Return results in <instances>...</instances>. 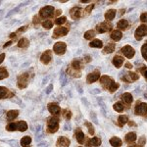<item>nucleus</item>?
Wrapping results in <instances>:
<instances>
[{
  "label": "nucleus",
  "mask_w": 147,
  "mask_h": 147,
  "mask_svg": "<svg viewBox=\"0 0 147 147\" xmlns=\"http://www.w3.org/2000/svg\"><path fill=\"white\" fill-rule=\"evenodd\" d=\"M129 125L130 127H136V124L134 122H129Z\"/></svg>",
  "instance_id": "nucleus-57"
},
{
  "label": "nucleus",
  "mask_w": 147,
  "mask_h": 147,
  "mask_svg": "<svg viewBox=\"0 0 147 147\" xmlns=\"http://www.w3.org/2000/svg\"><path fill=\"white\" fill-rule=\"evenodd\" d=\"M70 15H71V17H72V19L77 20V19H79L80 16H82V9H80V7H74V8L71 9Z\"/></svg>",
  "instance_id": "nucleus-15"
},
{
  "label": "nucleus",
  "mask_w": 147,
  "mask_h": 147,
  "mask_svg": "<svg viewBox=\"0 0 147 147\" xmlns=\"http://www.w3.org/2000/svg\"><path fill=\"white\" fill-rule=\"evenodd\" d=\"M52 89H53V84H49V86L46 88V94H49L50 92L52 91Z\"/></svg>",
  "instance_id": "nucleus-50"
},
{
  "label": "nucleus",
  "mask_w": 147,
  "mask_h": 147,
  "mask_svg": "<svg viewBox=\"0 0 147 147\" xmlns=\"http://www.w3.org/2000/svg\"><path fill=\"white\" fill-rule=\"evenodd\" d=\"M28 45H30V41H28V38H25V37L21 38L18 42V47H20V48H27Z\"/></svg>",
  "instance_id": "nucleus-24"
},
{
  "label": "nucleus",
  "mask_w": 147,
  "mask_h": 147,
  "mask_svg": "<svg viewBox=\"0 0 147 147\" xmlns=\"http://www.w3.org/2000/svg\"><path fill=\"white\" fill-rule=\"evenodd\" d=\"M138 71H140V72L142 73V75L144 76V78L147 80V69H144V70H142V69H140V70H138Z\"/></svg>",
  "instance_id": "nucleus-51"
},
{
  "label": "nucleus",
  "mask_w": 147,
  "mask_h": 147,
  "mask_svg": "<svg viewBox=\"0 0 147 147\" xmlns=\"http://www.w3.org/2000/svg\"><path fill=\"white\" fill-rule=\"evenodd\" d=\"M93 8H94V5H93V4H91V5L87 6L86 8H85V10H84L85 15H89V14H90V12L92 11V9H93Z\"/></svg>",
  "instance_id": "nucleus-46"
},
{
  "label": "nucleus",
  "mask_w": 147,
  "mask_h": 147,
  "mask_svg": "<svg viewBox=\"0 0 147 147\" xmlns=\"http://www.w3.org/2000/svg\"><path fill=\"white\" fill-rule=\"evenodd\" d=\"M84 36L85 39L90 40V39L93 38L94 36H95V32H94V30H87V32H85Z\"/></svg>",
  "instance_id": "nucleus-34"
},
{
  "label": "nucleus",
  "mask_w": 147,
  "mask_h": 147,
  "mask_svg": "<svg viewBox=\"0 0 147 147\" xmlns=\"http://www.w3.org/2000/svg\"><path fill=\"white\" fill-rule=\"evenodd\" d=\"M0 4H1V1H0Z\"/></svg>",
  "instance_id": "nucleus-59"
},
{
  "label": "nucleus",
  "mask_w": 147,
  "mask_h": 147,
  "mask_svg": "<svg viewBox=\"0 0 147 147\" xmlns=\"http://www.w3.org/2000/svg\"><path fill=\"white\" fill-rule=\"evenodd\" d=\"M117 27L120 30H125V28L129 27V22L127 20H120L117 24Z\"/></svg>",
  "instance_id": "nucleus-31"
},
{
  "label": "nucleus",
  "mask_w": 147,
  "mask_h": 147,
  "mask_svg": "<svg viewBox=\"0 0 147 147\" xmlns=\"http://www.w3.org/2000/svg\"><path fill=\"white\" fill-rule=\"evenodd\" d=\"M68 74L70 76H72V77H74V78H80V71L75 70V69L72 68V67L68 69Z\"/></svg>",
  "instance_id": "nucleus-30"
},
{
  "label": "nucleus",
  "mask_w": 147,
  "mask_h": 147,
  "mask_svg": "<svg viewBox=\"0 0 147 147\" xmlns=\"http://www.w3.org/2000/svg\"><path fill=\"white\" fill-rule=\"evenodd\" d=\"M52 26H53V23H52V21H50V20L44 21V22L42 23V27L44 28H46V30H50L52 28Z\"/></svg>",
  "instance_id": "nucleus-41"
},
{
  "label": "nucleus",
  "mask_w": 147,
  "mask_h": 147,
  "mask_svg": "<svg viewBox=\"0 0 147 147\" xmlns=\"http://www.w3.org/2000/svg\"><path fill=\"white\" fill-rule=\"evenodd\" d=\"M116 12L117 11H116L115 9H110V10H108L107 12H106L105 15H104V17H105L106 20H109V21L113 20L116 16Z\"/></svg>",
  "instance_id": "nucleus-22"
},
{
  "label": "nucleus",
  "mask_w": 147,
  "mask_h": 147,
  "mask_svg": "<svg viewBox=\"0 0 147 147\" xmlns=\"http://www.w3.org/2000/svg\"><path fill=\"white\" fill-rule=\"evenodd\" d=\"M118 122H119V125L120 127H124V125L127 124V122H129V120H127V117L125 115H122L119 117V119H118Z\"/></svg>",
  "instance_id": "nucleus-33"
},
{
  "label": "nucleus",
  "mask_w": 147,
  "mask_h": 147,
  "mask_svg": "<svg viewBox=\"0 0 147 147\" xmlns=\"http://www.w3.org/2000/svg\"><path fill=\"white\" fill-rule=\"evenodd\" d=\"M127 147H136V144H134V143H130Z\"/></svg>",
  "instance_id": "nucleus-58"
},
{
  "label": "nucleus",
  "mask_w": 147,
  "mask_h": 147,
  "mask_svg": "<svg viewBox=\"0 0 147 147\" xmlns=\"http://www.w3.org/2000/svg\"><path fill=\"white\" fill-rule=\"evenodd\" d=\"M110 144L113 147H120V146H122L123 142L119 137H112V138L110 139Z\"/></svg>",
  "instance_id": "nucleus-23"
},
{
  "label": "nucleus",
  "mask_w": 147,
  "mask_h": 147,
  "mask_svg": "<svg viewBox=\"0 0 147 147\" xmlns=\"http://www.w3.org/2000/svg\"><path fill=\"white\" fill-rule=\"evenodd\" d=\"M87 146H99L101 145V139L99 137H93L87 141Z\"/></svg>",
  "instance_id": "nucleus-20"
},
{
  "label": "nucleus",
  "mask_w": 147,
  "mask_h": 147,
  "mask_svg": "<svg viewBox=\"0 0 147 147\" xmlns=\"http://www.w3.org/2000/svg\"><path fill=\"white\" fill-rule=\"evenodd\" d=\"M125 141L129 142V143H134V141L136 139V132H129V134L125 136Z\"/></svg>",
  "instance_id": "nucleus-26"
},
{
  "label": "nucleus",
  "mask_w": 147,
  "mask_h": 147,
  "mask_svg": "<svg viewBox=\"0 0 147 147\" xmlns=\"http://www.w3.org/2000/svg\"><path fill=\"white\" fill-rule=\"evenodd\" d=\"M51 59H52V51L51 50H46L41 55V57H40V61H41V63L44 64V65H47V64L50 63Z\"/></svg>",
  "instance_id": "nucleus-11"
},
{
  "label": "nucleus",
  "mask_w": 147,
  "mask_h": 147,
  "mask_svg": "<svg viewBox=\"0 0 147 147\" xmlns=\"http://www.w3.org/2000/svg\"><path fill=\"white\" fill-rule=\"evenodd\" d=\"M111 30H112V24L108 22H103L96 26V30L99 34H104V32H107Z\"/></svg>",
  "instance_id": "nucleus-7"
},
{
  "label": "nucleus",
  "mask_w": 147,
  "mask_h": 147,
  "mask_svg": "<svg viewBox=\"0 0 147 147\" xmlns=\"http://www.w3.org/2000/svg\"><path fill=\"white\" fill-rule=\"evenodd\" d=\"M54 7L53 6H45L43 8L40 9L39 11V16L41 18L45 19V18H49L52 17L54 15Z\"/></svg>",
  "instance_id": "nucleus-4"
},
{
  "label": "nucleus",
  "mask_w": 147,
  "mask_h": 147,
  "mask_svg": "<svg viewBox=\"0 0 147 147\" xmlns=\"http://www.w3.org/2000/svg\"><path fill=\"white\" fill-rule=\"evenodd\" d=\"M40 23L39 21V17H37V16H34V25L36 27V26H38V24Z\"/></svg>",
  "instance_id": "nucleus-48"
},
{
  "label": "nucleus",
  "mask_w": 147,
  "mask_h": 147,
  "mask_svg": "<svg viewBox=\"0 0 147 147\" xmlns=\"http://www.w3.org/2000/svg\"><path fill=\"white\" fill-rule=\"evenodd\" d=\"M123 80H125V82H134V80H137L139 79V76L137 75L136 73H132V72H129L127 74V75L125 76V77L122 78Z\"/></svg>",
  "instance_id": "nucleus-12"
},
{
  "label": "nucleus",
  "mask_w": 147,
  "mask_h": 147,
  "mask_svg": "<svg viewBox=\"0 0 147 147\" xmlns=\"http://www.w3.org/2000/svg\"><path fill=\"white\" fill-rule=\"evenodd\" d=\"M66 49H67V45L65 42H56L53 46V50L57 55H63L66 52Z\"/></svg>",
  "instance_id": "nucleus-8"
},
{
  "label": "nucleus",
  "mask_w": 147,
  "mask_h": 147,
  "mask_svg": "<svg viewBox=\"0 0 147 147\" xmlns=\"http://www.w3.org/2000/svg\"><path fill=\"white\" fill-rule=\"evenodd\" d=\"M116 48V44L115 43H108V45L104 48L103 53L104 54H109V53H112V52L115 50Z\"/></svg>",
  "instance_id": "nucleus-28"
},
{
  "label": "nucleus",
  "mask_w": 147,
  "mask_h": 147,
  "mask_svg": "<svg viewBox=\"0 0 147 147\" xmlns=\"http://www.w3.org/2000/svg\"><path fill=\"white\" fill-rule=\"evenodd\" d=\"M89 61H90V57H89V56H86V57H85V58L84 59V63H87V62H89Z\"/></svg>",
  "instance_id": "nucleus-53"
},
{
  "label": "nucleus",
  "mask_w": 147,
  "mask_h": 147,
  "mask_svg": "<svg viewBox=\"0 0 147 147\" xmlns=\"http://www.w3.org/2000/svg\"><path fill=\"white\" fill-rule=\"evenodd\" d=\"M4 58H5V53H1L0 54V64L4 61Z\"/></svg>",
  "instance_id": "nucleus-52"
},
{
  "label": "nucleus",
  "mask_w": 147,
  "mask_h": 147,
  "mask_svg": "<svg viewBox=\"0 0 147 147\" xmlns=\"http://www.w3.org/2000/svg\"><path fill=\"white\" fill-rule=\"evenodd\" d=\"M8 72L5 68H1L0 69V80H4L6 78H8Z\"/></svg>",
  "instance_id": "nucleus-39"
},
{
  "label": "nucleus",
  "mask_w": 147,
  "mask_h": 147,
  "mask_svg": "<svg viewBox=\"0 0 147 147\" xmlns=\"http://www.w3.org/2000/svg\"><path fill=\"white\" fill-rule=\"evenodd\" d=\"M141 54H142V57H143L145 60H147V42L145 44H143L141 47Z\"/></svg>",
  "instance_id": "nucleus-42"
},
{
  "label": "nucleus",
  "mask_w": 147,
  "mask_h": 147,
  "mask_svg": "<svg viewBox=\"0 0 147 147\" xmlns=\"http://www.w3.org/2000/svg\"><path fill=\"white\" fill-rule=\"evenodd\" d=\"M84 124L87 127V129H88V132H89V134H90L91 136H93L94 132H95V130H94V127H93V125H92V124H90L89 122H87V121H85Z\"/></svg>",
  "instance_id": "nucleus-40"
},
{
  "label": "nucleus",
  "mask_w": 147,
  "mask_h": 147,
  "mask_svg": "<svg viewBox=\"0 0 147 147\" xmlns=\"http://www.w3.org/2000/svg\"><path fill=\"white\" fill-rule=\"evenodd\" d=\"M72 68H74L75 70L80 71L82 69V64H80L79 60H74L72 62Z\"/></svg>",
  "instance_id": "nucleus-38"
},
{
  "label": "nucleus",
  "mask_w": 147,
  "mask_h": 147,
  "mask_svg": "<svg viewBox=\"0 0 147 147\" xmlns=\"http://www.w3.org/2000/svg\"><path fill=\"white\" fill-rule=\"evenodd\" d=\"M66 21H67V18L63 16V17L57 18L55 20V24H56V25H58V26H61V25H63L64 23H66Z\"/></svg>",
  "instance_id": "nucleus-43"
},
{
  "label": "nucleus",
  "mask_w": 147,
  "mask_h": 147,
  "mask_svg": "<svg viewBox=\"0 0 147 147\" xmlns=\"http://www.w3.org/2000/svg\"><path fill=\"white\" fill-rule=\"evenodd\" d=\"M140 21L143 23L147 22V13H142L140 16Z\"/></svg>",
  "instance_id": "nucleus-47"
},
{
  "label": "nucleus",
  "mask_w": 147,
  "mask_h": 147,
  "mask_svg": "<svg viewBox=\"0 0 147 147\" xmlns=\"http://www.w3.org/2000/svg\"><path fill=\"white\" fill-rule=\"evenodd\" d=\"M145 141H146L145 136H141V137H139L138 143H137V147H144V144H145Z\"/></svg>",
  "instance_id": "nucleus-45"
},
{
  "label": "nucleus",
  "mask_w": 147,
  "mask_h": 147,
  "mask_svg": "<svg viewBox=\"0 0 147 147\" xmlns=\"http://www.w3.org/2000/svg\"><path fill=\"white\" fill-rule=\"evenodd\" d=\"M113 108H114V110L115 111H117V112H123V111L125 110V107H124V105H123L122 103H120V102H118V103H115L113 105Z\"/></svg>",
  "instance_id": "nucleus-35"
},
{
  "label": "nucleus",
  "mask_w": 147,
  "mask_h": 147,
  "mask_svg": "<svg viewBox=\"0 0 147 147\" xmlns=\"http://www.w3.org/2000/svg\"><path fill=\"white\" fill-rule=\"evenodd\" d=\"M48 111L52 114V115H58V114L61 112V109L55 103H49L48 104Z\"/></svg>",
  "instance_id": "nucleus-16"
},
{
  "label": "nucleus",
  "mask_w": 147,
  "mask_h": 147,
  "mask_svg": "<svg viewBox=\"0 0 147 147\" xmlns=\"http://www.w3.org/2000/svg\"><path fill=\"white\" fill-rule=\"evenodd\" d=\"M134 113L137 116H145L147 115V103L144 102H137L136 108H134Z\"/></svg>",
  "instance_id": "nucleus-3"
},
{
  "label": "nucleus",
  "mask_w": 147,
  "mask_h": 147,
  "mask_svg": "<svg viewBox=\"0 0 147 147\" xmlns=\"http://www.w3.org/2000/svg\"><path fill=\"white\" fill-rule=\"evenodd\" d=\"M27 30H28V26H25V27H22L21 28H19L16 34H20V32H26Z\"/></svg>",
  "instance_id": "nucleus-49"
},
{
  "label": "nucleus",
  "mask_w": 147,
  "mask_h": 147,
  "mask_svg": "<svg viewBox=\"0 0 147 147\" xmlns=\"http://www.w3.org/2000/svg\"><path fill=\"white\" fill-rule=\"evenodd\" d=\"M122 53L124 54V55L127 57V58L129 59H131L132 57L134 56V54H136V51H134V49L132 48L131 46L129 45H125L122 48Z\"/></svg>",
  "instance_id": "nucleus-10"
},
{
  "label": "nucleus",
  "mask_w": 147,
  "mask_h": 147,
  "mask_svg": "<svg viewBox=\"0 0 147 147\" xmlns=\"http://www.w3.org/2000/svg\"><path fill=\"white\" fill-rule=\"evenodd\" d=\"M30 142H32V137L28 136H26L21 139V145L23 147H27L28 145H30Z\"/></svg>",
  "instance_id": "nucleus-29"
},
{
  "label": "nucleus",
  "mask_w": 147,
  "mask_h": 147,
  "mask_svg": "<svg viewBox=\"0 0 147 147\" xmlns=\"http://www.w3.org/2000/svg\"><path fill=\"white\" fill-rule=\"evenodd\" d=\"M59 129V118L58 117H53L49 118L47 121V131L50 134H55L58 131Z\"/></svg>",
  "instance_id": "nucleus-2"
},
{
  "label": "nucleus",
  "mask_w": 147,
  "mask_h": 147,
  "mask_svg": "<svg viewBox=\"0 0 147 147\" xmlns=\"http://www.w3.org/2000/svg\"><path fill=\"white\" fill-rule=\"evenodd\" d=\"M76 138H77L78 142H79L80 144H84V139H85V136L84 134L82 131V129H76Z\"/></svg>",
  "instance_id": "nucleus-18"
},
{
  "label": "nucleus",
  "mask_w": 147,
  "mask_h": 147,
  "mask_svg": "<svg viewBox=\"0 0 147 147\" xmlns=\"http://www.w3.org/2000/svg\"><path fill=\"white\" fill-rule=\"evenodd\" d=\"M147 35V25H141L136 28L134 32V36L136 40H141L142 37Z\"/></svg>",
  "instance_id": "nucleus-5"
},
{
  "label": "nucleus",
  "mask_w": 147,
  "mask_h": 147,
  "mask_svg": "<svg viewBox=\"0 0 147 147\" xmlns=\"http://www.w3.org/2000/svg\"><path fill=\"white\" fill-rule=\"evenodd\" d=\"M63 116L66 120L69 121L71 118H72V112L69 111V110H63Z\"/></svg>",
  "instance_id": "nucleus-44"
},
{
  "label": "nucleus",
  "mask_w": 147,
  "mask_h": 147,
  "mask_svg": "<svg viewBox=\"0 0 147 147\" xmlns=\"http://www.w3.org/2000/svg\"><path fill=\"white\" fill-rule=\"evenodd\" d=\"M122 99H123V100H124L127 104H130L132 101H134V97H132L131 94L129 93V92H125V93L123 94Z\"/></svg>",
  "instance_id": "nucleus-25"
},
{
  "label": "nucleus",
  "mask_w": 147,
  "mask_h": 147,
  "mask_svg": "<svg viewBox=\"0 0 147 147\" xmlns=\"http://www.w3.org/2000/svg\"><path fill=\"white\" fill-rule=\"evenodd\" d=\"M68 32H69L68 28H65V27L56 28L53 32L52 37H53V38H58V37H60V36H65V35H67Z\"/></svg>",
  "instance_id": "nucleus-9"
},
{
  "label": "nucleus",
  "mask_w": 147,
  "mask_h": 147,
  "mask_svg": "<svg viewBox=\"0 0 147 147\" xmlns=\"http://www.w3.org/2000/svg\"><path fill=\"white\" fill-rule=\"evenodd\" d=\"M19 116V111L18 110H10L7 113V120L8 121H13L16 119Z\"/></svg>",
  "instance_id": "nucleus-21"
},
{
  "label": "nucleus",
  "mask_w": 147,
  "mask_h": 147,
  "mask_svg": "<svg viewBox=\"0 0 147 147\" xmlns=\"http://www.w3.org/2000/svg\"><path fill=\"white\" fill-rule=\"evenodd\" d=\"M28 74H23V75L19 76L18 78V82H17V85L19 88H26L28 86Z\"/></svg>",
  "instance_id": "nucleus-6"
},
{
  "label": "nucleus",
  "mask_w": 147,
  "mask_h": 147,
  "mask_svg": "<svg viewBox=\"0 0 147 147\" xmlns=\"http://www.w3.org/2000/svg\"><path fill=\"white\" fill-rule=\"evenodd\" d=\"M8 92H9V90L6 88V87H4V86H0V99L5 98L6 95H7V93H8Z\"/></svg>",
  "instance_id": "nucleus-37"
},
{
  "label": "nucleus",
  "mask_w": 147,
  "mask_h": 147,
  "mask_svg": "<svg viewBox=\"0 0 147 147\" xmlns=\"http://www.w3.org/2000/svg\"><path fill=\"white\" fill-rule=\"evenodd\" d=\"M27 129H28V125L25 121L18 122V130H20V131H26Z\"/></svg>",
  "instance_id": "nucleus-32"
},
{
  "label": "nucleus",
  "mask_w": 147,
  "mask_h": 147,
  "mask_svg": "<svg viewBox=\"0 0 147 147\" xmlns=\"http://www.w3.org/2000/svg\"><path fill=\"white\" fill-rule=\"evenodd\" d=\"M10 37H12V38L14 37V38H15V37H16V32H14V34H10Z\"/></svg>",
  "instance_id": "nucleus-56"
},
{
  "label": "nucleus",
  "mask_w": 147,
  "mask_h": 147,
  "mask_svg": "<svg viewBox=\"0 0 147 147\" xmlns=\"http://www.w3.org/2000/svg\"><path fill=\"white\" fill-rule=\"evenodd\" d=\"M11 44H12V41H9V42H7V43H5V44H4V48H6V47H8V46H10L11 45Z\"/></svg>",
  "instance_id": "nucleus-54"
},
{
  "label": "nucleus",
  "mask_w": 147,
  "mask_h": 147,
  "mask_svg": "<svg viewBox=\"0 0 147 147\" xmlns=\"http://www.w3.org/2000/svg\"><path fill=\"white\" fill-rule=\"evenodd\" d=\"M6 129L8 131H14V130L18 129V123H10L6 127Z\"/></svg>",
  "instance_id": "nucleus-36"
},
{
  "label": "nucleus",
  "mask_w": 147,
  "mask_h": 147,
  "mask_svg": "<svg viewBox=\"0 0 147 147\" xmlns=\"http://www.w3.org/2000/svg\"><path fill=\"white\" fill-rule=\"evenodd\" d=\"M70 139L67 138V137L65 136H60L58 138V140H57V146L58 147H69L70 146Z\"/></svg>",
  "instance_id": "nucleus-14"
},
{
  "label": "nucleus",
  "mask_w": 147,
  "mask_h": 147,
  "mask_svg": "<svg viewBox=\"0 0 147 147\" xmlns=\"http://www.w3.org/2000/svg\"><path fill=\"white\" fill-rule=\"evenodd\" d=\"M100 79V73L99 72H93V73H90L87 75V78H86V82L87 84H92V82H96Z\"/></svg>",
  "instance_id": "nucleus-13"
},
{
  "label": "nucleus",
  "mask_w": 147,
  "mask_h": 147,
  "mask_svg": "<svg viewBox=\"0 0 147 147\" xmlns=\"http://www.w3.org/2000/svg\"><path fill=\"white\" fill-rule=\"evenodd\" d=\"M89 46L93 47V48H101L103 46V42L100 39H94L89 43Z\"/></svg>",
  "instance_id": "nucleus-27"
},
{
  "label": "nucleus",
  "mask_w": 147,
  "mask_h": 147,
  "mask_svg": "<svg viewBox=\"0 0 147 147\" xmlns=\"http://www.w3.org/2000/svg\"><path fill=\"white\" fill-rule=\"evenodd\" d=\"M124 57H122V56H119V55H116L115 57L113 58V61H112V63H113V65L115 66L116 68H121L122 67V65L124 64Z\"/></svg>",
  "instance_id": "nucleus-17"
},
{
  "label": "nucleus",
  "mask_w": 147,
  "mask_h": 147,
  "mask_svg": "<svg viewBox=\"0 0 147 147\" xmlns=\"http://www.w3.org/2000/svg\"><path fill=\"white\" fill-rule=\"evenodd\" d=\"M100 84H102V86L104 88L109 90L111 93L115 92L120 87V84L114 82L113 79H111L108 76H103V77L100 78Z\"/></svg>",
  "instance_id": "nucleus-1"
},
{
  "label": "nucleus",
  "mask_w": 147,
  "mask_h": 147,
  "mask_svg": "<svg viewBox=\"0 0 147 147\" xmlns=\"http://www.w3.org/2000/svg\"><path fill=\"white\" fill-rule=\"evenodd\" d=\"M122 36H123L122 32H121V30H113L112 34L110 35V37L114 40V41H119V40L122 39Z\"/></svg>",
  "instance_id": "nucleus-19"
},
{
  "label": "nucleus",
  "mask_w": 147,
  "mask_h": 147,
  "mask_svg": "<svg viewBox=\"0 0 147 147\" xmlns=\"http://www.w3.org/2000/svg\"><path fill=\"white\" fill-rule=\"evenodd\" d=\"M125 67L129 68V69H131L132 68V65L130 63H127V64H125Z\"/></svg>",
  "instance_id": "nucleus-55"
}]
</instances>
